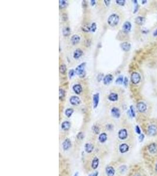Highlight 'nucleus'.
<instances>
[{"label": "nucleus", "mask_w": 157, "mask_h": 176, "mask_svg": "<svg viewBox=\"0 0 157 176\" xmlns=\"http://www.w3.org/2000/svg\"><path fill=\"white\" fill-rule=\"evenodd\" d=\"M155 170H156V171L157 172V163L156 165H155Z\"/></svg>", "instance_id": "obj_48"}, {"label": "nucleus", "mask_w": 157, "mask_h": 176, "mask_svg": "<svg viewBox=\"0 0 157 176\" xmlns=\"http://www.w3.org/2000/svg\"><path fill=\"white\" fill-rule=\"evenodd\" d=\"M153 35H154V36H157V29L154 32V33H153Z\"/></svg>", "instance_id": "obj_46"}, {"label": "nucleus", "mask_w": 157, "mask_h": 176, "mask_svg": "<svg viewBox=\"0 0 157 176\" xmlns=\"http://www.w3.org/2000/svg\"><path fill=\"white\" fill-rule=\"evenodd\" d=\"M71 126V124L68 121H65L63 123H62V129H63L64 130H68L69 129Z\"/></svg>", "instance_id": "obj_20"}, {"label": "nucleus", "mask_w": 157, "mask_h": 176, "mask_svg": "<svg viewBox=\"0 0 157 176\" xmlns=\"http://www.w3.org/2000/svg\"><path fill=\"white\" fill-rule=\"evenodd\" d=\"M115 82L118 84H122V82H124L123 76H119Z\"/></svg>", "instance_id": "obj_32"}, {"label": "nucleus", "mask_w": 157, "mask_h": 176, "mask_svg": "<svg viewBox=\"0 0 157 176\" xmlns=\"http://www.w3.org/2000/svg\"><path fill=\"white\" fill-rule=\"evenodd\" d=\"M71 142L70 140L68 139H65L63 143V147L64 150H68L71 147Z\"/></svg>", "instance_id": "obj_9"}, {"label": "nucleus", "mask_w": 157, "mask_h": 176, "mask_svg": "<svg viewBox=\"0 0 157 176\" xmlns=\"http://www.w3.org/2000/svg\"><path fill=\"white\" fill-rule=\"evenodd\" d=\"M118 94H115V93H111L108 96L109 100H110L111 101H113V102L117 101L118 100Z\"/></svg>", "instance_id": "obj_23"}, {"label": "nucleus", "mask_w": 157, "mask_h": 176, "mask_svg": "<svg viewBox=\"0 0 157 176\" xmlns=\"http://www.w3.org/2000/svg\"><path fill=\"white\" fill-rule=\"evenodd\" d=\"M65 91L63 89H60V92H59V96H60V99H62L65 96Z\"/></svg>", "instance_id": "obj_34"}, {"label": "nucleus", "mask_w": 157, "mask_h": 176, "mask_svg": "<svg viewBox=\"0 0 157 176\" xmlns=\"http://www.w3.org/2000/svg\"><path fill=\"white\" fill-rule=\"evenodd\" d=\"M144 137H145V136H144V135H143V134H141L140 136H139V141H140V142H142V141H143L144 139Z\"/></svg>", "instance_id": "obj_41"}, {"label": "nucleus", "mask_w": 157, "mask_h": 176, "mask_svg": "<svg viewBox=\"0 0 157 176\" xmlns=\"http://www.w3.org/2000/svg\"><path fill=\"white\" fill-rule=\"evenodd\" d=\"M78 176V173H75V176Z\"/></svg>", "instance_id": "obj_49"}, {"label": "nucleus", "mask_w": 157, "mask_h": 176, "mask_svg": "<svg viewBox=\"0 0 157 176\" xmlns=\"http://www.w3.org/2000/svg\"><path fill=\"white\" fill-rule=\"evenodd\" d=\"M118 137L121 140H125L128 137V132L125 129H121L118 132Z\"/></svg>", "instance_id": "obj_6"}, {"label": "nucleus", "mask_w": 157, "mask_h": 176, "mask_svg": "<svg viewBox=\"0 0 157 176\" xmlns=\"http://www.w3.org/2000/svg\"><path fill=\"white\" fill-rule=\"evenodd\" d=\"M119 16L117 14H114L111 15L108 19V23L111 27H115L117 25L119 22Z\"/></svg>", "instance_id": "obj_1"}, {"label": "nucleus", "mask_w": 157, "mask_h": 176, "mask_svg": "<svg viewBox=\"0 0 157 176\" xmlns=\"http://www.w3.org/2000/svg\"><path fill=\"white\" fill-rule=\"evenodd\" d=\"M116 2H117V3L118 4V5H119V6H124L125 3V0H117Z\"/></svg>", "instance_id": "obj_36"}, {"label": "nucleus", "mask_w": 157, "mask_h": 176, "mask_svg": "<svg viewBox=\"0 0 157 176\" xmlns=\"http://www.w3.org/2000/svg\"><path fill=\"white\" fill-rule=\"evenodd\" d=\"M98 172H95V173H92V174H89V176H98Z\"/></svg>", "instance_id": "obj_43"}, {"label": "nucleus", "mask_w": 157, "mask_h": 176, "mask_svg": "<svg viewBox=\"0 0 157 176\" xmlns=\"http://www.w3.org/2000/svg\"><path fill=\"white\" fill-rule=\"evenodd\" d=\"M99 99H100V97H99V94H94L93 96V107L94 108H96L97 107L99 103Z\"/></svg>", "instance_id": "obj_12"}, {"label": "nucleus", "mask_w": 157, "mask_h": 176, "mask_svg": "<svg viewBox=\"0 0 157 176\" xmlns=\"http://www.w3.org/2000/svg\"><path fill=\"white\" fill-rule=\"evenodd\" d=\"M96 29H97V25H96V23H95V22H93V23L91 24V31L92 32H95Z\"/></svg>", "instance_id": "obj_35"}, {"label": "nucleus", "mask_w": 157, "mask_h": 176, "mask_svg": "<svg viewBox=\"0 0 157 176\" xmlns=\"http://www.w3.org/2000/svg\"><path fill=\"white\" fill-rule=\"evenodd\" d=\"M135 22L139 25H142L145 22V18L142 17H138L135 18Z\"/></svg>", "instance_id": "obj_21"}, {"label": "nucleus", "mask_w": 157, "mask_h": 176, "mask_svg": "<svg viewBox=\"0 0 157 176\" xmlns=\"http://www.w3.org/2000/svg\"><path fill=\"white\" fill-rule=\"evenodd\" d=\"M135 131H136V132H137V134H138V135H141V129L138 126H137L135 127Z\"/></svg>", "instance_id": "obj_38"}, {"label": "nucleus", "mask_w": 157, "mask_h": 176, "mask_svg": "<svg viewBox=\"0 0 157 176\" xmlns=\"http://www.w3.org/2000/svg\"><path fill=\"white\" fill-rule=\"evenodd\" d=\"M107 139V136L106 133H102L99 136V140L101 143L105 142Z\"/></svg>", "instance_id": "obj_25"}, {"label": "nucleus", "mask_w": 157, "mask_h": 176, "mask_svg": "<svg viewBox=\"0 0 157 176\" xmlns=\"http://www.w3.org/2000/svg\"><path fill=\"white\" fill-rule=\"evenodd\" d=\"M70 103L72 105H78L80 103V99L77 96H72L70 98Z\"/></svg>", "instance_id": "obj_10"}, {"label": "nucleus", "mask_w": 157, "mask_h": 176, "mask_svg": "<svg viewBox=\"0 0 157 176\" xmlns=\"http://www.w3.org/2000/svg\"><path fill=\"white\" fill-rule=\"evenodd\" d=\"M99 164V160L98 158L95 157V158H94V160H92V169H97L98 166Z\"/></svg>", "instance_id": "obj_24"}, {"label": "nucleus", "mask_w": 157, "mask_h": 176, "mask_svg": "<svg viewBox=\"0 0 157 176\" xmlns=\"http://www.w3.org/2000/svg\"><path fill=\"white\" fill-rule=\"evenodd\" d=\"M113 80V76L111 74L107 75L104 78V83L105 84V85H108V84L110 83Z\"/></svg>", "instance_id": "obj_11"}, {"label": "nucleus", "mask_w": 157, "mask_h": 176, "mask_svg": "<svg viewBox=\"0 0 157 176\" xmlns=\"http://www.w3.org/2000/svg\"><path fill=\"white\" fill-rule=\"evenodd\" d=\"M121 47L123 51L127 52V51H130V49H131V44L130 43L125 42L122 43L121 44Z\"/></svg>", "instance_id": "obj_15"}, {"label": "nucleus", "mask_w": 157, "mask_h": 176, "mask_svg": "<svg viewBox=\"0 0 157 176\" xmlns=\"http://www.w3.org/2000/svg\"><path fill=\"white\" fill-rule=\"evenodd\" d=\"M138 8H139V6H138V4H136L135 6V8H134V13H136L137 11L138 10Z\"/></svg>", "instance_id": "obj_42"}, {"label": "nucleus", "mask_w": 157, "mask_h": 176, "mask_svg": "<svg viewBox=\"0 0 157 176\" xmlns=\"http://www.w3.org/2000/svg\"><path fill=\"white\" fill-rule=\"evenodd\" d=\"M73 90L75 92V94H80L82 90V89L81 85H79V84H76L73 86Z\"/></svg>", "instance_id": "obj_18"}, {"label": "nucleus", "mask_w": 157, "mask_h": 176, "mask_svg": "<svg viewBox=\"0 0 157 176\" xmlns=\"http://www.w3.org/2000/svg\"><path fill=\"white\" fill-rule=\"evenodd\" d=\"M106 173L108 176H114L115 174V170L113 167H107L106 168Z\"/></svg>", "instance_id": "obj_16"}, {"label": "nucleus", "mask_w": 157, "mask_h": 176, "mask_svg": "<svg viewBox=\"0 0 157 176\" xmlns=\"http://www.w3.org/2000/svg\"><path fill=\"white\" fill-rule=\"evenodd\" d=\"M111 114L114 117L119 118L120 117L119 110L117 107H113L111 109Z\"/></svg>", "instance_id": "obj_13"}, {"label": "nucleus", "mask_w": 157, "mask_h": 176, "mask_svg": "<svg viewBox=\"0 0 157 176\" xmlns=\"http://www.w3.org/2000/svg\"><path fill=\"white\" fill-rule=\"evenodd\" d=\"M67 71V67L65 65H61L60 67V72L62 74H65V73Z\"/></svg>", "instance_id": "obj_30"}, {"label": "nucleus", "mask_w": 157, "mask_h": 176, "mask_svg": "<svg viewBox=\"0 0 157 176\" xmlns=\"http://www.w3.org/2000/svg\"><path fill=\"white\" fill-rule=\"evenodd\" d=\"M85 151L88 153H91L92 150H94L93 145L90 144V143H87L85 146Z\"/></svg>", "instance_id": "obj_22"}, {"label": "nucleus", "mask_w": 157, "mask_h": 176, "mask_svg": "<svg viewBox=\"0 0 157 176\" xmlns=\"http://www.w3.org/2000/svg\"><path fill=\"white\" fill-rule=\"evenodd\" d=\"M73 112H74V110L72 109H70V108L67 109L65 110V115L68 117H69L72 115V113Z\"/></svg>", "instance_id": "obj_29"}, {"label": "nucleus", "mask_w": 157, "mask_h": 176, "mask_svg": "<svg viewBox=\"0 0 157 176\" xmlns=\"http://www.w3.org/2000/svg\"><path fill=\"white\" fill-rule=\"evenodd\" d=\"M91 6H94L95 4V0H92V1H91Z\"/></svg>", "instance_id": "obj_45"}, {"label": "nucleus", "mask_w": 157, "mask_h": 176, "mask_svg": "<svg viewBox=\"0 0 157 176\" xmlns=\"http://www.w3.org/2000/svg\"><path fill=\"white\" fill-rule=\"evenodd\" d=\"M77 137L79 139H82L84 138V134L82 132H80L77 135Z\"/></svg>", "instance_id": "obj_39"}, {"label": "nucleus", "mask_w": 157, "mask_h": 176, "mask_svg": "<svg viewBox=\"0 0 157 176\" xmlns=\"http://www.w3.org/2000/svg\"><path fill=\"white\" fill-rule=\"evenodd\" d=\"M85 65H86L85 63H82L81 65L76 67L75 69V73L81 77H83L85 75V72H84Z\"/></svg>", "instance_id": "obj_2"}, {"label": "nucleus", "mask_w": 157, "mask_h": 176, "mask_svg": "<svg viewBox=\"0 0 157 176\" xmlns=\"http://www.w3.org/2000/svg\"><path fill=\"white\" fill-rule=\"evenodd\" d=\"M129 150V146L126 144H121L119 146V151L121 153H124L127 152Z\"/></svg>", "instance_id": "obj_14"}, {"label": "nucleus", "mask_w": 157, "mask_h": 176, "mask_svg": "<svg viewBox=\"0 0 157 176\" xmlns=\"http://www.w3.org/2000/svg\"><path fill=\"white\" fill-rule=\"evenodd\" d=\"M82 29L84 32H90L91 31V26L88 25H84V26H82Z\"/></svg>", "instance_id": "obj_28"}, {"label": "nucleus", "mask_w": 157, "mask_h": 176, "mask_svg": "<svg viewBox=\"0 0 157 176\" xmlns=\"http://www.w3.org/2000/svg\"><path fill=\"white\" fill-rule=\"evenodd\" d=\"M146 2H147L146 1H142V4H145Z\"/></svg>", "instance_id": "obj_47"}, {"label": "nucleus", "mask_w": 157, "mask_h": 176, "mask_svg": "<svg viewBox=\"0 0 157 176\" xmlns=\"http://www.w3.org/2000/svg\"><path fill=\"white\" fill-rule=\"evenodd\" d=\"M130 115L132 117H135V110H134V107L133 106H130Z\"/></svg>", "instance_id": "obj_31"}, {"label": "nucleus", "mask_w": 157, "mask_h": 176, "mask_svg": "<svg viewBox=\"0 0 157 176\" xmlns=\"http://www.w3.org/2000/svg\"><path fill=\"white\" fill-rule=\"evenodd\" d=\"M131 82L134 84H138L141 81V76L138 72H133L131 76Z\"/></svg>", "instance_id": "obj_3"}, {"label": "nucleus", "mask_w": 157, "mask_h": 176, "mask_svg": "<svg viewBox=\"0 0 157 176\" xmlns=\"http://www.w3.org/2000/svg\"><path fill=\"white\" fill-rule=\"evenodd\" d=\"M74 74H75L74 70H73V69H71V70H70L69 71V74L68 75H69V77L71 78V77H72L74 75Z\"/></svg>", "instance_id": "obj_37"}, {"label": "nucleus", "mask_w": 157, "mask_h": 176, "mask_svg": "<svg viewBox=\"0 0 157 176\" xmlns=\"http://www.w3.org/2000/svg\"><path fill=\"white\" fill-rule=\"evenodd\" d=\"M71 33V31H70V29H69V27H65L63 28V34L64 35V36H69L70 35Z\"/></svg>", "instance_id": "obj_26"}, {"label": "nucleus", "mask_w": 157, "mask_h": 176, "mask_svg": "<svg viewBox=\"0 0 157 176\" xmlns=\"http://www.w3.org/2000/svg\"><path fill=\"white\" fill-rule=\"evenodd\" d=\"M123 83H124V85L125 86H127L128 83V79L127 77H125L124 79V82H123Z\"/></svg>", "instance_id": "obj_40"}, {"label": "nucleus", "mask_w": 157, "mask_h": 176, "mask_svg": "<svg viewBox=\"0 0 157 176\" xmlns=\"http://www.w3.org/2000/svg\"><path fill=\"white\" fill-rule=\"evenodd\" d=\"M92 129L94 133H95L96 135H98V134L100 133V129H99V127L97 126H94Z\"/></svg>", "instance_id": "obj_33"}, {"label": "nucleus", "mask_w": 157, "mask_h": 176, "mask_svg": "<svg viewBox=\"0 0 157 176\" xmlns=\"http://www.w3.org/2000/svg\"><path fill=\"white\" fill-rule=\"evenodd\" d=\"M83 54V52L82 51V50H81L80 49H77L76 50H75L74 53V58L75 59H78Z\"/></svg>", "instance_id": "obj_19"}, {"label": "nucleus", "mask_w": 157, "mask_h": 176, "mask_svg": "<svg viewBox=\"0 0 157 176\" xmlns=\"http://www.w3.org/2000/svg\"><path fill=\"white\" fill-rule=\"evenodd\" d=\"M148 150L150 152V153H152V154H154V153L157 152V144L155 143H153L150 144V145L148 146Z\"/></svg>", "instance_id": "obj_7"}, {"label": "nucleus", "mask_w": 157, "mask_h": 176, "mask_svg": "<svg viewBox=\"0 0 157 176\" xmlns=\"http://www.w3.org/2000/svg\"><path fill=\"white\" fill-rule=\"evenodd\" d=\"M80 37L77 35H74L71 37V42L73 45H76L80 42Z\"/></svg>", "instance_id": "obj_17"}, {"label": "nucleus", "mask_w": 157, "mask_h": 176, "mask_svg": "<svg viewBox=\"0 0 157 176\" xmlns=\"http://www.w3.org/2000/svg\"><path fill=\"white\" fill-rule=\"evenodd\" d=\"M137 109L141 113H144L146 110V105L142 102H138L137 105Z\"/></svg>", "instance_id": "obj_5"}, {"label": "nucleus", "mask_w": 157, "mask_h": 176, "mask_svg": "<svg viewBox=\"0 0 157 176\" xmlns=\"http://www.w3.org/2000/svg\"><path fill=\"white\" fill-rule=\"evenodd\" d=\"M147 132L150 136H155L157 135V126L155 124H151L148 127Z\"/></svg>", "instance_id": "obj_4"}, {"label": "nucleus", "mask_w": 157, "mask_h": 176, "mask_svg": "<svg viewBox=\"0 0 157 176\" xmlns=\"http://www.w3.org/2000/svg\"><path fill=\"white\" fill-rule=\"evenodd\" d=\"M68 6V3L67 1H64V0H60L59 1V6H60V8H64L67 7Z\"/></svg>", "instance_id": "obj_27"}, {"label": "nucleus", "mask_w": 157, "mask_h": 176, "mask_svg": "<svg viewBox=\"0 0 157 176\" xmlns=\"http://www.w3.org/2000/svg\"><path fill=\"white\" fill-rule=\"evenodd\" d=\"M104 2H105V4H106V6H108L109 4H110V1H108V0H104Z\"/></svg>", "instance_id": "obj_44"}, {"label": "nucleus", "mask_w": 157, "mask_h": 176, "mask_svg": "<svg viewBox=\"0 0 157 176\" xmlns=\"http://www.w3.org/2000/svg\"><path fill=\"white\" fill-rule=\"evenodd\" d=\"M131 29V23L130 22H125L122 25V31L125 33H128Z\"/></svg>", "instance_id": "obj_8"}]
</instances>
